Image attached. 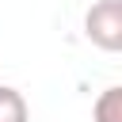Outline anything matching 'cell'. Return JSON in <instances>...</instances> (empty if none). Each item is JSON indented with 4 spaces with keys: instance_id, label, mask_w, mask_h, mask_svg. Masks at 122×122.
<instances>
[{
    "instance_id": "cell-3",
    "label": "cell",
    "mask_w": 122,
    "mask_h": 122,
    "mask_svg": "<svg viewBox=\"0 0 122 122\" xmlns=\"http://www.w3.org/2000/svg\"><path fill=\"white\" fill-rule=\"evenodd\" d=\"M0 122H30V107L11 84H0Z\"/></svg>"
},
{
    "instance_id": "cell-2",
    "label": "cell",
    "mask_w": 122,
    "mask_h": 122,
    "mask_svg": "<svg viewBox=\"0 0 122 122\" xmlns=\"http://www.w3.org/2000/svg\"><path fill=\"white\" fill-rule=\"evenodd\" d=\"M92 122H122V84L103 88L92 103Z\"/></svg>"
},
{
    "instance_id": "cell-1",
    "label": "cell",
    "mask_w": 122,
    "mask_h": 122,
    "mask_svg": "<svg viewBox=\"0 0 122 122\" xmlns=\"http://www.w3.org/2000/svg\"><path fill=\"white\" fill-rule=\"evenodd\" d=\"M84 38L103 53H122V0H95L84 11Z\"/></svg>"
}]
</instances>
